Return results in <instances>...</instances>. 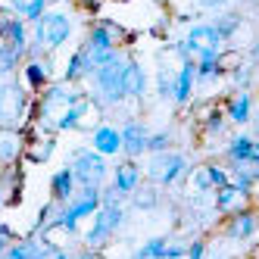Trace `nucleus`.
<instances>
[{"mask_svg":"<svg viewBox=\"0 0 259 259\" xmlns=\"http://www.w3.org/2000/svg\"><path fill=\"white\" fill-rule=\"evenodd\" d=\"M225 0H197V7H203V10H219Z\"/></svg>","mask_w":259,"mask_h":259,"instance_id":"nucleus-38","label":"nucleus"},{"mask_svg":"<svg viewBox=\"0 0 259 259\" xmlns=\"http://www.w3.org/2000/svg\"><path fill=\"white\" fill-rule=\"evenodd\" d=\"M225 119L231 125H247L253 119V94L250 91H237V94L225 103Z\"/></svg>","mask_w":259,"mask_h":259,"instance_id":"nucleus-19","label":"nucleus"},{"mask_svg":"<svg viewBox=\"0 0 259 259\" xmlns=\"http://www.w3.org/2000/svg\"><path fill=\"white\" fill-rule=\"evenodd\" d=\"M184 259H206V240L203 237L188 240V253H184Z\"/></svg>","mask_w":259,"mask_h":259,"instance_id":"nucleus-33","label":"nucleus"},{"mask_svg":"<svg viewBox=\"0 0 259 259\" xmlns=\"http://www.w3.org/2000/svg\"><path fill=\"white\" fill-rule=\"evenodd\" d=\"M69 165H72V175H75L78 188H103V181L109 178L106 156H100L97 150H91V147L75 150V156H72Z\"/></svg>","mask_w":259,"mask_h":259,"instance_id":"nucleus-6","label":"nucleus"},{"mask_svg":"<svg viewBox=\"0 0 259 259\" xmlns=\"http://www.w3.org/2000/svg\"><path fill=\"white\" fill-rule=\"evenodd\" d=\"M0 41L10 44L16 53L28 57V47H31V31H28V22L16 13H7L0 10Z\"/></svg>","mask_w":259,"mask_h":259,"instance_id":"nucleus-7","label":"nucleus"},{"mask_svg":"<svg viewBox=\"0 0 259 259\" xmlns=\"http://www.w3.org/2000/svg\"><path fill=\"white\" fill-rule=\"evenodd\" d=\"M7 203V191H4V184H0V206Z\"/></svg>","mask_w":259,"mask_h":259,"instance_id":"nucleus-43","label":"nucleus"},{"mask_svg":"<svg viewBox=\"0 0 259 259\" xmlns=\"http://www.w3.org/2000/svg\"><path fill=\"white\" fill-rule=\"evenodd\" d=\"M250 165H253V169H259V141L253 144V156H250Z\"/></svg>","mask_w":259,"mask_h":259,"instance_id":"nucleus-40","label":"nucleus"},{"mask_svg":"<svg viewBox=\"0 0 259 259\" xmlns=\"http://www.w3.org/2000/svg\"><path fill=\"white\" fill-rule=\"evenodd\" d=\"M125 225V209L122 203H100V209L94 212V222L84 234V247L88 250H103L109 240L116 237V231Z\"/></svg>","mask_w":259,"mask_h":259,"instance_id":"nucleus-4","label":"nucleus"},{"mask_svg":"<svg viewBox=\"0 0 259 259\" xmlns=\"http://www.w3.org/2000/svg\"><path fill=\"white\" fill-rule=\"evenodd\" d=\"M75 191H78V181H75V175H72V165H63V169L53 172V178H50V200L69 203L72 197H75Z\"/></svg>","mask_w":259,"mask_h":259,"instance_id":"nucleus-17","label":"nucleus"},{"mask_svg":"<svg viewBox=\"0 0 259 259\" xmlns=\"http://www.w3.org/2000/svg\"><path fill=\"white\" fill-rule=\"evenodd\" d=\"M165 244H169V237H150L132 253V259H165Z\"/></svg>","mask_w":259,"mask_h":259,"instance_id":"nucleus-24","label":"nucleus"},{"mask_svg":"<svg viewBox=\"0 0 259 259\" xmlns=\"http://www.w3.org/2000/svg\"><path fill=\"white\" fill-rule=\"evenodd\" d=\"M250 57H253V63H259V41L253 44V50H250Z\"/></svg>","mask_w":259,"mask_h":259,"instance_id":"nucleus-42","label":"nucleus"},{"mask_svg":"<svg viewBox=\"0 0 259 259\" xmlns=\"http://www.w3.org/2000/svg\"><path fill=\"white\" fill-rule=\"evenodd\" d=\"M53 150H57V138L53 135H34L28 138V147H25V159L34 162V165H41L53 156Z\"/></svg>","mask_w":259,"mask_h":259,"instance_id":"nucleus-20","label":"nucleus"},{"mask_svg":"<svg viewBox=\"0 0 259 259\" xmlns=\"http://www.w3.org/2000/svg\"><path fill=\"white\" fill-rule=\"evenodd\" d=\"M141 178H144V172H141L138 159H122L116 169H113V188H116L122 197H132V194L138 191Z\"/></svg>","mask_w":259,"mask_h":259,"instance_id":"nucleus-13","label":"nucleus"},{"mask_svg":"<svg viewBox=\"0 0 259 259\" xmlns=\"http://www.w3.org/2000/svg\"><path fill=\"white\" fill-rule=\"evenodd\" d=\"M259 231V212L253 206H244L225 219V237L228 240H250Z\"/></svg>","mask_w":259,"mask_h":259,"instance_id":"nucleus-10","label":"nucleus"},{"mask_svg":"<svg viewBox=\"0 0 259 259\" xmlns=\"http://www.w3.org/2000/svg\"><path fill=\"white\" fill-rule=\"evenodd\" d=\"M16 7H19V0H0V10L7 13H16Z\"/></svg>","mask_w":259,"mask_h":259,"instance_id":"nucleus-39","label":"nucleus"},{"mask_svg":"<svg viewBox=\"0 0 259 259\" xmlns=\"http://www.w3.org/2000/svg\"><path fill=\"white\" fill-rule=\"evenodd\" d=\"M147 94V72L144 66L128 57V66H125V100H144Z\"/></svg>","mask_w":259,"mask_h":259,"instance_id":"nucleus-18","label":"nucleus"},{"mask_svg":"<svg viewBox=\"0 0 259 259\" xmlns=\"http://www.w3.org/2000/svg\"><path fill=\"white\" fill-rule=\"evenodd\" d=\"M31 91L19 78H0V128H25L31 122Z\"/></svg>","mask_w":259,"mask_h":259,"instance_id":"nucleus-3","label":"nucleus"},{"mask_svg":"<svg viewBox=\"0 0 259 259\" xmlns=\"http://www.w3.org/2000/svg\"><path fill=\"white\" fill-rule=\"evenodd\" d=\"M47 247L50 240L47 237H25V240H13V244L7 247V253L0 259H44L47 256Z\"/></svg>","mask_w":259,"mask_h":259,"instance_id":"nucleus-15","label":"nucleus"},{"mask_svg":"<svg viewBox=\"0 0 259 259\" xmlns=\"http://www.w3.org/2000/svg\"><path fill=\"white\" fill-rule=\"evenodd\" d=\"M194 88H197V60H184L175 72V103L178 106H188L194 97Z\"/></svg>","mask_w":259,"mask_h":259,"instance_id":"nucleus-14","label":"nucleus"},{"mask_svg":"<svg viewBox=\"0 0 259 259\" xmlns=\"http://www.w3.org/2000/svg\"><path fill=\"white\" fill-rule=\"evenodd\" d=\"M253 144H256V138H250V135H234V138L228 141V150H225L228 162H234V165L250 162V156H253Z\"/></svg>","mask_w":259,"mask_h":259,"instance_id":"nucleus-22","label":"nucleus"},{"mask_svg":"<svg viewBox=\"0 0 259 259\" xmlns=\"http://www.w3.org/2000/svg\"><path fill=\"white\" fill-rule=\"evenodd\" d=\"M250 4H253V7H256V13H259V0H250Z\"/></svg>","mask_w":259,"mask_h":259,"instance_id":"nucleus-44","label":"nucleus"},{"mask_svg":"<svg viewBox=\"0 0 259 259\" xmlns=\"http://www.w3.org/2000/svg\"><path fill=\"white\" fill-rule=\"evenodd\" d=\"M132 203L138 209H153L156 203H159V191H156V184H138V191L132 194Z\"/></svg>","mask_w":259,"mask_h":259,"instance_id":"nucleus-26","label":"nucleus"},{"mask_svg":"<svg viewBox=\"0 0 259 259\" xmlns=\"http://www.w3.org/2000/svg\"><path fill=\"white\" fill-rule=\"evenodd\" d=\"M188 172H191L188 156L178 153V150L150 153V162H147V178H150L156 188H172V184H178Z\"/></svg>","mask_w":259,"mask_h":259,"instance_id":"nucleus-5","label":"nucleus"},{"mask_svg":"<svg viewBox=\"0 0 259 259\" xmlns=\"http://www.w3.org/2000/svg\"><path fill=\"white\" fill-rule=\"evenodd\" d=\"M75 259H103V250H88V247H84Z\"/></svg>","mask_w":259,"mask_h":259,"instance_id":"nucleus-37","label":"nucleus"},{"mask_svg":"<svg viewBox=\"0 0 259 259\" xmlns=\"http://www.w3.org/2000/svg\"><path fill=\"white\" fill-rule=\"evenodd\" d=\"M91 150H97L100 156H119L122 153V132L116 125H109V122H103V125H97L94 132H91Z\"/></svg>","mask_w":259,"mask_h":259,"instance_id":"nucleus-11","label":"nucleus"},{"mask_svg":"<svg viewBox=\"0 0 259 259\" xmlns=\"http://www.w3.org/2000/svg\"><path fill=\"white\" fill-rule=\"evenodd\" d=\"M172 150V132H156L147 141V153H165Z\"/></svg>","mask_w":259,"mask_h":259,"instance_id":"nucleus-30","label":"nucleus"},{"mask_svg":"<svg viewBox=\"0 0 259 259\" xmlns=\"http://www.w3.org/2000/svg\"><path fill=\"white\" fill-rule=\"evenodd\" d=\"M13 240H16V234H13V231H10L7 225H0V256L7 253V247L13 244Z\"/></svg>","mask_w":259,"mask_h":259,"instance_id":"nucleus-36","label":"nucleus"},{"mask_svg":"<svg viewBox=\"0 0 259 259\" xmlns=\"http://www.w3.org/2000/svg\"><path fill=\"white\" fill-rule=\"evenodd\" d=\"M250 75H253V72H250V66H244V63L231 69V81L237 84V91H247V84H250Z\"/></svg>","mask_w":259,"mask_h":259,"instance_id":"nucleus-32","label":"nucleus"},{"mask_svg":"<svg viewBox=\"0 0 259 259\" xmlns=\"http://www.w3.org/2000/svg\"><path fill=\"white\" fill-rule=\"evenodd\" d=\"M125 66H128V53H116L106 66H100L91 75V100L100 109H113L125 100Z\"/></svg>","mask_w":259,"mask_h":259,"instance_id":"nucleus-2","label":"nucleus"},{"mask_svg":"<svg viewBox=\"0 0 259 259\" xmlns=\"http://www.w3.org/2000/svg\"><path fill=\"white\" fill-rule=\"evenodd\" d=\"M50 53L47 57H38V60H25L22 63V78H25V88L31 91V94H41V91L50 84Z\"/></svg>","mask_w":259,"mask_h":259,"instance_id":"nucleus-12","label":"nucleus"},{"mask_svg":"<svg viewBox=\"0 0 259 259\" xmlns=\"http://www.w3.org/2000/svg\"><path fill=\"white\" fill-rule=\"evenodd\" d=\"M22 63H25V57H22V53H16L10 44H4V41H0V78L13 75V72L19 69Z\"/></svg>","mask_w":259,"mask_h":259,"instance_id":"nucleus-25","label":"nucleus"},{"mask_svg":"<svg viewBox=\"0 0 259 259\" xmlns=\"http://www.w3.org/2000/svg\"><path fill=\"white\" fill-rule=\"evenodd\" d=\"M191 188H194V194H212V181H209L206 165H197V169H191Z\"/></svg>","mask_w":259,"mask_h":259,"instance_id":"nucleus-29","label":"nucleus"},{"mask_svg":"<svg viewBox=\"0 0 259 259\" xmlns=\"http://www.w3.org/2000/svg\"><path fill=\"white\" fill-rule=\"evenodd\" d=\"M212 203H215V212H222V215H231V212H237V209L250 206V197H247V194H240V191L234 188V184L228 181L225 188L212 191Z\"/></svg>","mask_w":259,"mask_h":259,"instance_id":"nucleus-16","label":"nucleus"},{"mask_svg":"<svg viewBox=\"0 0 259 259\" xmlns=\"http://www.w3.org/2000/svg\"><path fill=\"white\" fill-rule=\"evenodd\" d=\"M44 259H75V256H72V253H69L66 247H60V244H50V247H47V256H44Z\"/></svg>","mask_w":259,"mask_h":259,"instance_id":"nucleus-35","label":"nucleus"},{"mask_svg":"<svg viewBox=\"0 0 259 259\" xmlns=\"http://www.w3.org/2000/svg\"><path fill=\"white\" fill-rule=\"evenodd\" d=\"M188 253V240H169L165 244V259H184Z\"/></svg>","mask_w":259,"mask_h":259,"instance_id":"nucleus-34","label":"nucleus"},{"mask_svg":"<svg viewBox=\"0 0 259 259\" xmlns=\"http://www.w3.org/2000/svg\"><path fill=\"white\" fill-rule=\"evenodd\" d=\"M225 109L222 106H215V103H209L206 109H203V116H200V125H203V132L206 135H222L225 132Z\"/></svg>","mask_w":259,"mask_h":259,"instance_id":"nucleus-23","label":"nucleus"},{"mask_svg":"<svg viewBox=\"0 0 259 259\" xmlns=\"http://www.w3.org/2000/svg\"><path fill=\"white\" fill-rule=\"evenodd\" d=\"M78 4H81L84 10H94V7H97V0H78Z\"/></svg>","mask_w":259,"mask_h":259,"instance_id":"nucleus-41","label":"nucleus"},{"mask_svg":"<svg viewBox=\"0 0 259 259\" xmlns=\"http://www.w3.org/2000/svg\"><path fill=\"white\" fill-rule=\"evenodd\" d=\"M206 172H209V181H212V191L225 188V184L231 181V172L225 169V165H219V162H206Z\"/></svg>","mask_w":259,"mask_h":259,"instance_id":"nucleus-31","label":"nucleus"},{"mask_svg":"<svg viewBox=\"0 0 259 259\" xmlns=\"http://www.w3.org/2000/svg\"><path fill=\"white\" fill-rule=\"evenodd\" d=\"M0 175H4V165H0Z\"/></svg>","mask_w":259,"mask_h":259,"instance_id":"nucleus-45","label":"nucleus"},{"mask_svg":"<svg viewBox=\"0 0 259 259\" xmlns=\"http://www.w3.org/2000/svg\"><path fill=\"white\" fill-rule=\"evenodd\" d=\"M212 25L222 34V41H228V38H234V31L240 28V13H222V16H215Z\"/></svg>","mask_w":259,"mask_h":259,"instance_id":"nucleus-27","label":"nucleus"},{"mask_svg":"<svg viewBox=\"0 0 259 259\" xmlns=\"http://www.w3.org/2000/svg\"><path fill=\"white\" fill-rule=\"evenodd\" d=\"M156 94H159V100H172L175 97V72L172 69H159L156 72Z\"/></svg>","mask_w":259,"mask_h":259,"instance_id":"nucleus-28","label":"nucleus"},{"mask_svg":"<svg viewBox=\"0 0 259 259\" xmlns=\"http://www.w3.org/2000/svg\"><path fill=\"white\" fill-rule=\"evenodd\" d=\"M66 0H60L57 7H50L38 22L31 25V47H28V57L25 60H38V57H47V53L60 50L69 38H72V16L66 13Z\"/></svg>","mask_w":259,"mask_h":259,"instance_id":"nucleus-1","label":"nucleus"},{"mask_svg":"<svg viewBox=\"0 0 259 259\" xmlns=\"http://www.w3.org/2000/svg\"><path fill=\"white\" fill-rule=\"evenodd\" d=\"M122 156L125 159H141L147 153V141H150V128L138 119H128L122 128Z\"/></svg>","mask_w":259,"mask_h":259,"instance_id":"nucleus-8","label":"nucleus"},{"mask_svg":"<svg viewBox=\"0 0 259 259\" xmlns=\"http://www.w3.org/2000/svg\"><path fill=\"white\" fill-rule=\"evenodd\" d=\"M28 132L25 128H0V165H16L25 156Z\"/></svg>","mask_w":259,"mask_h":259,"instance_id":"nucleus-9","label":"nucleus"},{"mask_svg":"<svg viewBox=\"0 0 259 259\" xmlns=\"http://www.w3.org/2000/svg\"><path fill=\"white\" fill-rule=\"evenodd\" d=\"M84 78H91V66H88L84 50L78 47V50L69 57L66 69H63V81H69V84H78V81H84Z\"/></svg>","mask_w":259,"mask_h":259,"instance_id":"nucleus-21","label":"nucleus"}]
</instances>
